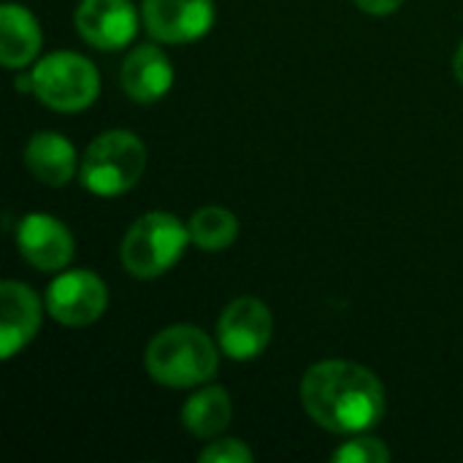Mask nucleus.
Wrapping results in <instances>:
<instances>
[{
  "mask_svg": "<svg viewBox=\"0 0 463 463\" xmlns=\"http://www.w3.org/2000/svg\"><path fill=\"white\" fill-rule=\"evenodd\" d=\"M301 407L315 426L331 434H366L385 418L380 377L353 361H320L301 380Z\"/></svg>",
  "mask_w": 463,
  "mask_h": 463,
  "instance_id": "obj_1",
  "label": "nucleus"
},
{
  "mask_svg": "<svg viewBox=\"0 0 463 463\" xmlns=\"http://www.w3.org/2000/svg\"><path fill=\"white\" fill-rule=\"evenodd\" d=\"M220 353V345L201 328L168 326L146 345L144 369L165 388H195L217 374Z\"/></svg>",
  "mask_w": 463,
  "mask_h": 463,
  "instance_id": "obj_2",
  "label": "nucleus"
},
{
  "mask_svg": "<svg viewBox=\"0 0 463 463\" xmlns=\"http://www.w3.org/2000/svg\"><path fill=\"white\" fill-rule=\"evenodd\" d=\"M146 171V146L130 130H106L90 141L79 163V182L98 198L133 190Z\"/></svg>",
  "mask_w": 463,
  "mask_h": 463,
  "instance_id": "obj_3",
  "label": "nucleus"
},
{
  "mask_svg": "<svg viewBox=\"0 0 463 463\" xmlns=\"http://www.w3.org/2000/svg\"><path fill=\"white\" fill-rule=\"evenodd\" d=\"M190 241V225H184L176 214L146 212L125 231L119 260L130 277L157 279L182 260Z\"/></svg>",
  "mask_w": 463,
  "mask_h": 463,
  "instance_id": "obj_4",
  "label": "nucleus"
},
{
  "mask_svg": "<svg viewBox=\"0 0 463 463\" xmlns=\"http://www.w3.org/2000/svg\"><path fill=\"white\" fill-rule=\"evenodd\" d=\"M33 95L38 103L54 111H84L95 103L100 92V73L84 54L76 52H52L35 62L30 71Z\"/></svg>",
  "mask_w": 463,
  "mask_h": 463,
  "instance_id": "obj_5",
  "label": "nucleus"
},
{
  "mask_svg": "<svg viewBox=\"0 0 463 463\" xmlns=\"http://www.w3.org/2000/svg\"><path fill=\"white\" fill-rule=\"evenodd\" d=\"M109 307L106 282L87 269L62 271L46 288V312L68 328H84L103 317Z\"/></svg>",
  "mask_w": 463,
  "mask_h": 463,
  "instance_id": "obj_6",
  "label": "nucleus"
},
{
  "mask_svg": "<svg viewBox=\"0 0 463 463\" xmlns=\"http://www.w3.org/2000/svg\"><path fill=\"white\" fill-rule=\"evenodd\" d=\"M271 309L252 296L231 301L217 320V345L231 361H255L271 342Z\"/></svg>",
  "mask_w": 463,
  "mask_h": 463,
  "instance_id": "obj_7",
  "label": "nucleus"
},
{
  "mask_svg": "<svg viewBox=\"0 0 463 463\" xmlns=\"http://www.w3.org/2000/svg\"><path fill=\"white\" fill-rule=\"evenodd\" d=\"M141 19L160 43H193L209 35L217 8L214 0H144Z\"/></svg>",
  "mask_w": 463,
  "mask_h": 463,
  "instance_id": "obj_8",
  "label": "nucleus"
},
{
  "mask_svg": "<svg viewBox=\"0 0 463 463\" xmlns=\"http://www.w3.org/2000/svg\"><path fill=\"white\" fill-rule=\"evenodd\" d=\"M16 247L19 255L43 274H57L65 271L73 260L76 244L73 233L68 231L65 222H60L52 214H24L16 225Z\"/></svg>",
  "mask_w": 463,
  "mask_h": 463,
  "instance_id": "obj_9",
  "label": "nucleus"
},
{
  "mask_svg": "<svg viewBox=\"0 0 463 463\" xmlns=\"http://www.w3.org/2000/svg\"><path fill=\"white\" fill-rule=\"evenodd\" d=\"M81 41L95 49H125L138 33V14L130 0H81L73 14Z\"/></svg>",
  "mask_w": 463,
  "mask_h": 463,
  "instance_id": "obj_10",
  "label": "nucleus"
},
{
  "mask_svg": "<svg viewBox=\"0 0 463 463\" xmlns=\"http://www.w3.org/2000/svg\"><path fill=\"white\" fill-rule=\"evenodd\" d=\"M43 317V304L33 288L16 279H5L0 285V358L11 361L19 350H24Z\"/></svg>",
  "mask_w": 463,
  "mask_h": 463,
  "instance_id": "obj_11",
  "label": "nucleus"
},
{
  "mask_svg": "<svg viewBox=\"0 0 463 463\" xmlns=\"http://www.w3.org/2000/svg\"><path fill=\"white\" fill-rule=\"evenodd\" d=\"M119 84L125 95L136 103H155L174 87V62L160 46L144 43L128 52L119 71Z\"/></svg>",
  "mask_w": 463,
  "mask_h": 463,
  "instance_id": "obj_12",
  "label": "nucleus"
},
{
  "mask_svg": "<svg viewBox=\"0 0 463 463\" xmlns=\"http://www.w3.org/2000/svg\"><path fill=\"white\" fill-rule=\"evenodd\" d=\"M79 157L73 144L54 130H38L24 146L27 171L46 187H65L79 174Z\"/></svg>",
  "mask_w": 463,
  "mask_h": 463,
  "instance_id": "obj_13",
  "label": "nucleus"
},
{
  "mask_svg": "<svg viewBox=\"0 0 463 463\" xmlns=\"http://www.w3.org/2000/svg\"><path fill=\"white\" fill-rule=\"evenodd\" d=\"M41 24L30 8L19 3L0 5V62L5 68H24L41 52Z\"/></svg>",
  "mask_w": 463,
  "mask_h": 463,
  "instance_id": "obj_14",
  "label": "nucleus"
},
{
  "mask_svg": "<svg viewBox=\"0 0 463 463\" xmlns=\"http://www.w3.org/2000/svg\"><path fill=\"white\" fill-rule=\"evenodd\" d=\"M231 418H233V402L231 393L220 385L201 388L182 407V423L198 439L220 437L231 426Z\"/></svg>",
  "mask_w": 463,
  "mask_h": 463,
  "instance_id": "obj_15",
  "label": "nucleus"
},
{
  "mask_svg": "<svg viewBox=\"0 0 463 463\" xmlns=\"http://www.w3.org/2000/svg\"><path fill=\"white\" fill-rule=\"evenodd\" d=\"M187 225L193 244L203 252H222L239 239V217L225 206H203Z\"/></svg>",
  "mask_w": 463,
  "mask_h": 463,
  "instance_id": "obj_16",
  "label": "nucleus"
},
{
  "mask_svg": "<svg viewBox=\"0 0 463 463\" xmlns=\"http://www.w3.org/2000/svg\"><path fill=\"white\" fill-rule=\"evenodd\" d=\"M331 458L336 463H385L391 461V448H385V442L377 437H358L355 434Z\"/></svg>",
  "mask_w": 463,
  "mask_h": 463,
  "instance_id": "obj_17",
  "label": "nucleus"
},
{
  "mask_svg": "<svg viewBox=\"0 0 463 463\" xmlns=\"http://www.w3.org/2000/svg\"><path fill=\"white\" fill-rule=\"evenodd\" d=\"M203 463H252V450L241 439H214L209 442L201 456Z\"/></svg>",
  "mask_w": 463,
  "mask_h": 463,
  "instance_id": "obj_18",
  "label": "nucleus"
},
{
  "mask_svg": "<svg viewBox=\"0 0 463 463\" xmlns=\"http://www.w3.org/2000/svg\"><path fill=\"white\" fill-rule=\"evenodd\" d=\"M404 0H355V5L364 11V14H372V16H388L393 11L402 8Z\"/></svg>",
  "mask_w": 463,
  "mask_h": 463,
  "instance_id": "obj_19",
  "label": "nucleus"
},
{
  "mask_svg": "<svg viewBox=\"0 0 463 463\" xmlns=\"http://www.w3.org/2000/svg\"><path fill=\"white\" fill-rule=\"evenodd\" d=\"M453 73H456V79L463 84V43L458 46L456 57H453Z\"/></svg>",
  "mask_w": 463,
  "mask_h": 463,
  "instance_id": "obj_20",
  "label": "nucleus"
}]
</instances>
